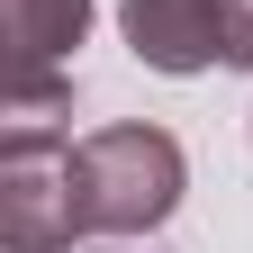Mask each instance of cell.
I'll list each match as a JSON object with an SVG mask.
<instances>
[{"instance_id":"obj_1","label":"cell","mask_w":253,"mask_h":253,"mask_svg":"<svg viewBox=\"0 0 253 253\" xmlns=\"http://www.w3.org/2000/svg\"><path fill=\"white\" fill-rule=\"evenodd\" d=\"M73 190H82V226L90 235H154L181 208L190 163L163 126L126 118V126H90L73 145Z\"/></svg>"},{"instance_id":"obj_2","label":"cell","mask_w":253,"mask_h":253,"mask_svg":"<svg viewBox=\"0 0 253 253\" xmlns=\"http://www.w3.org/2000/svg\"><path fill=\"white\" fill-rule=\"evenodd\" d=\"M82 190H73V145H0V244L9 253H73Z\"/></svg>"},{"instance_id":"obj_3","label":"cell","mask_w":253,"mask_h":253,"mask_svg":"<svg viewBox=\"0 0 253 253\" xmlns=\"http://www.w3.org/2000/svg\"><path fill=\"white\" fill-rule=\"evenodd\" d=\"M118 27L126 45H136L145 73H208V63H226V27H217V0H118Z\"/></svg>"},{"instance_id":"obj_4","label":"cell","mask_w":253,"mask_h":253,"mask_svg":"<svg viewBox=\"0 0 253 253\" xmlns=\"http://www.w3.org/2000/svg\"><path fill=\"white\" fill-rule=\"evenodd\" d=\"M82 37H90V0H0L9 73H54Z\"/></svg>"},{"instance_id":"obj_5","label":"cell","mask_w":253,"mask_h":253,"mask_svg":"<svg viewBox=\"0 0 253 253\" xmlns=\"http://www.w3.org/2000/svg\"><path fill=\"white\" fill-rule=\"evenodd\" d=\"M63 118H73V82H63V73H9V100H0V145H54Z\"/></svg>"},{"instance_id":"obj_6","label":"cell","mask_w":253,"mask_h":253,"mask_svg":"<svg viewBox=\"0 0 253 253\" xmlns=\"http://www.w3.org/2000/svg\"><path fill=\"white\" fill-rule=\"evenodd\" d=\"M217 27H226V63L253 73V0H217Z\"/></svg>"}]
</instances>
